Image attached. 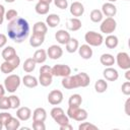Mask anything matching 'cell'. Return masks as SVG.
I'll list each match as a JSON object with an SVG mask.
<instances>
[{
	"label": "cell",
	"mask_w": 130,
	"mask_h": 130,
	"mask_svg": "<svg viewBox=\"0 0 130 130\" xmlns=\"http://www.w3.org/2000/svg\"><path fill=\"white\" fill-rule=\"evenodd\" d=\"M94 89L99 93H103L108 89V82L106 79H98L94 83Z\"/></svg>",
	"instance_id": "1f68e13d"
},
{
	"label": "cell",
	"mask_w": 130,
	"mask_h": 130,
	"mask_svg": "<svg viewBox=\"0 0 130 130\" xmlns=\"http://www.w3.org/2000/svg\"><path fill=\"white\" fill-rule=\"evenodd\" d=\"M3 127H4V126H3V124L0 122V130H2V128H3Z\"/></svg>",
	"instance_id": "680465c9"
},
{
	"label": "cell",
	"mask_w": 130,
	"mask_h": 130,
	"mask_svg": "<svg viewBox=\"0 0 130 130\" xmlns=\"http://www.w3.org/2000/svg\"><path fill=\"white\" fill-rule=\"evenodd\" d=\"M121 90L125 95H129L130 94V81H125L122 86H121Z\"/></svg>",
	"instance_id": "ee69618b"
},
{
	"label": "cell",
	"mask_w": 130,
	"mask_h": 130,
	"mask_svg": "<svg viewBox=\"0 0 130 130\" xmlns=\"http://www.w3.org/2000/svg\"><path fill=\"white\" fill-rule=\"evenodd\" d=\"M7 35L14 43L20 44L24 42L29 35L28 21L22 17H16L13 20H10L7 24Z\"/></svg>",
	"instance_id": "6da1fadb"
},
{
	"label": "cell",
	"mask_w": 130,
	"mask_h": 130,
	"mask_svg": "<svg viewBox=\"0 0 130 130\" xmlns=\"http://www.w3.org/2000/svg\"><path fill=\"white\" fill-rule=\"evenodd\" d=\"M81 103H82V98L78 93H74V94L70 95V98L68 100L69 107H79L81 105Z\"/></svg>",
	"instance_id": "836d02e7"
},
{
	"label": "cell",
	"mask_w": 130,
	"mask_h": 130,
	"mask_svg": "<svg viewBox=\"0 0 130 130\" xmlns=\"http://www.w3.org/2000/svg\"><path fill=\"white\" fill-rule=\"evenodd\" d=\"M100 62L102 65H104L106 67H111L112 65L115 64V57L112 54L106 53L100 57Z\"/></svg>",
	"instance_id": "484cf974"
},
{
	"label": "cell",
	"mask_w": 130,
	"mask_h": 130,
	"mask_svg": "<svg viewBox=\"0 0 130 130\" xmlns=\"http://www.w3.org/2000/svg\"><path fill=\"white\" fill-rule=\"evenodd\" d=\"M21 83V79L17 74H10L4 79V87L8 92H15Z\"/></svg>",
	"instance_id": "3957f363"
},
{
	"label": "cell",
	"mask_w": 130,
	"mask_h": 130,
	"mask_svg": "<svg viewBox=\"0 0 130 130\" xmlns=\"http://www.w3.org/2000/svg\"><path fill=\"white\" fill-rule=\"evenodd\" d=\"M125 77L128 81H130V69H126V72H125Z\"/></svg>",
	"instance_id": "f5cc1de1"
},
{
	"label": "cell",
	"mask_w": 130,
	"mask_h": 130,
	"mask_svg": "<svg viewBox=\"0 0 130 130\" xmlns=\"http://www.w3.org/2000/svg\"><path fill=\"white\" fill-rule=\"evenodd\" d=\"M44 41H45V36L39 34H32L31 37L29 38V45L34 48H38L41 45H43Z\"/></svg>",
	"instance_id": "cb8c5ba5"
},
{
	"label": "cell",
	"mask_w": 130,
	"mask_h": 130,
	"mask_svg": "<svg viewBox=\"0 0 130 130\" xmlns=\"http://www.w3.org/2000/svg\"><path fill=\"white\" fill-rule=\"evenodd\" d=\"M17 54H16V51L13 47L11 46H7L5 47L3 50H2V53H1V56L2 58L4 59V61H8V60H11L13 57H15Z\"/></svg>",
	"instance_id": "d4e9b609"
},
{
	"label": "cell",
	"mask_w": 130,
	"mask_h": 130,
	"mask_svg": "<svg viewBox=\"0 0 130 130\" xmlns=\"http://www.w3.org/2000/svg\"><path fill=\"white\" fill-rule=\"evenodd\" d=\"M84 40L87 45L90 47H99L104 43V37L102 34H99L93 30H89L85 34Z\"/></svg>",
	"instance_id": "5b68a950"
},
{
	"label": "cell",
	"mask_w": 130,
	"mask_h": 130,
	"mask_svg": "<svg viewBox=\"0 0 130 130\" xmlns=\"http://www.w3.org/2000/svg\"><path fill=\"white\" fill-rule=\"evenodd\" d=\"M117 0H108V2H112V3H114V2H116Z\"/></svg>",
	"instance_id": "91938a15"
},
{
	"label": "cell",
	"mask_w": 130,
	"mask_h": 130,
	"mask_svg": "<svg viewBox=\"0 0 130 130\" xmlns=\"http://www.w3.org/2000/svg\"><path fill=\"white\" fill-rule=\"evenodd\" d=\"M28 129H29V128H27V127H22V128H21V130H28Z\"/></svg>",
	"instance_id": "6f0895ef"
},
{
	"label": "cell",
	"mask_w": 130,
	"mask_h": 130,
	"mask_svg": "<svg viewBox=\"0 0 130 130\" xmlns=\"http://www.w3.org/2000/svg\"><path fill=\"white\" fill-rule=\"evenodd\" d=\"M78 129L79 130H88V129H94L96 130L98 129V126L91 124V123H88V122H83L81 123L79 126H78Z\"/></svg>",
	"instance_id": "b9f144b4"
},
{
	"label": "cell",
	"mask_w": 130,
	"mask_h": 130,
	"mask_svg": "<svg viewBox=\"0 0 130 130\" xmlns=\"http://www.w3.org/2000/svg\"><path fill=\"white\" fill-rule=\"evenodd\" d=\"M103 75H104V78L108 81H116L119 78L118 71L115 68H113L112 66L111 67H106L105 70L103 71Z\"/></svg>",
	"instance_id": "5bb4252c"
},
{
	"label": "cell",
	"mask_w": 130,
	"mask_h": 130,
	"mask_svg": "<svg viewBox=\"0 0 130 130\" xmlns=\"http://www.w3.org/2000/svg\"><path fill=\"white\" fill-rule=\"evenodd\" d=\"M52 74L53 76H61L65 77L71 74V68L68 65L64 64H56L52 67Z\"/></svg>",
	"instance_id": "ba28073f"
},
{
	"label": "cell",
	"mask_w": 130,
	"mask_h": 130,
	"mask_svg": "<svg viewBox=\"0 0 130 130\" xmlns=\"http://www.w3.org/2000/svg\"><path fill=\"white\" fill-rule=\"evenodd\" d=\"M66 46V51L68 53H74L78 50V47H79V43L76 39L74 38H70V40L68 41V43L65 45Z\"/></svg>",
	"instance_id": "4dcf8cb0"
},
{
	"label": "cell",
	"mask_w": 130,
	"mask_h": 130,
	"mask_svg": "<svg viewBox=\"0 0 130 130\" xmlns=\"http://www.w3.org/2000/svg\"><path fill=\"white\" fill-rule=\"evenodd\" d=\"M81 20L78 18V17H72V18H69L66 22V27L70 30V31H76L78 29L81 28Z\"/></svg>",
	"instance_id": "ac0fdd59"
},
{
	"label": "cell",
	"mask_w": 130,
	"mask_h": 130,
	"mask_svg": "<svg viewBox=\"0 0 130 130\" xmlns=\"http://www.w3.org/2000/svg\"><path fill=\"white\" fill-rule=\"evenodd\" d=\"M11 117V114H9V113H7V112H2V113H0V122L3 124V126H4V124L8 121V119Z\"/></svg>",
	"instance_id": "bcb514c9"
},
{
	"label": "cell",
	"mask_w": 130,
	"mask_h": 130,
	"mask_svg": "<svg viewBox=\"0 0 130 130\" xmlns=\"http://www.w3.org/2000/svg\"><path fill=\"white\" fill-rule=\"evenodd\" d=\"M26 1H34V0H26Z\"/></svg>",
	"instance_id": "94428289"
},
{
	"label": "cell",
	"mask_w": 130,
	"mask_h": 130,
	"mask_svg": "<svg viewBox=\"0 0 130 130\" xmlns=\"http://www.w3.org/2000/svg\"><path fill=\"white\" fill-rule=\"evenodd\" d=\"M117 27V22L114 19V17H107L106 19L102 20V23L100 25V29L102 32L106 35H111L115 31Z\"/></svg>",
	"instance_id": "8992f818"
},
{
	"label": "cell",
	"mask_w": 130,
	"mask_h": 130,
	"mask_svg": "<svg viewBox=\"0 0 130 130\" xmlns=\"http://www.w3.org/2000/svg\"><path fill=\"white\" fill-rule=\"evenodd\" d=\"M60 16L58 14H55V13H52V14H49L46 18V24L49 26V27H56L57 25L60 24Z\"/></svg>",
	"instance_id": "603a6c76"
},
{
	"label": "cell",
	"mask_w": 130,
	"mask_h": 130,
	"mask_svg": "<svg viewBox=\"0 0 130 130\" xmlns=\"http://www.w3.org/2000/svg\"><path fill=\"white\" fill-rule=\"evenodd\" d=\"M105 44H106V47L109 48V49H115L118 44H119V40H118V37L115 36V35H109L106 40H104Z\"/></svg>",
	"instance_id": "f1b7e54d"
},
{
	"label": "cell",
	"mask_w": 130,
	"mask_h": 130,
	"mask_svg": "<svg viewBox=\"0 0 130 130\" xmlns=\"http://www.w3.org/2000/svg\"><path fill=\"white\" fill-rule=\"evenodd\" d=\"M5 12H6V11H5L4 6L0 4V16H4V15H5Z\"/></svg>",
	"instance_id": "816d5d0a"
},
{
	"label": "cell",
	"mask_w": 130,
	"mask_h": 130,
	"mask_svg": "<svg viewBox=\"0 0 130 130\" xmlns=\"http://www.w3.org/2000/svg\"><path fill=\"white\" fill-rule=\"evenodd\" d=\"M47 57H48L47 56V52L45 50H43V49H39L34 53L32 59L36 61L37 64H42L47 60Z\"/></svg>",
	"instance_id": "4316f807"
},
{
	"label": "cell",
	"mask_w": 130,
	"mask_h": 130,
	"mask_svg": "<svg viewBox=\"0 0 130 130\" xmlns=\"http://www.w3.org/2000/svg\"><path fill=\"white\" fill-rule=\"evenodd\" d=\"M103 17H104V14H103L102 10H100V9H93V10H91V12L89 14L90 20L95 23L101 22L103 20Z\"/></svg>",
	"instance_id": "e575fe53"
},
{
	"label": "cell",
	"mask_w": 130,
	"mask_h": 130,
	"mask_svg": "<svg viewBox=\"0 0 130 130\" xmlns=\"http://www.w3.org/2000/svg\"><path fill=\"white\" fill-rule=\"evenodd\" d=\"M61 84L66 89H74V88L79 87V83H78V80L76 78V75H73V76L68 75V76L63 77Z\"/></svg>",
	"instance_id": "9c48e42d"
},
{
	"label": "cell",
	"mask_w": 130,
	"mask_h": 130,
	"mask_svg": "<svg viewBox=\"0 0 130 130\" xmlns=\"http://www.w3.org/2000/svg\"><path fill=\"white\" fill-rule=\"evenodd\" d=\"M17 15H18V12L15 10V9H9L8 11H6L5 12V18L7 19V20H13L14 18H16L17 17Z\"/></svg>",
	"instance_id": "ab89813d"
},
{
	"label": "cell",
	"mask_w": 130,
	"mask_h": 130,
	"mask_svg": "<svg viewBox=\"0 0 130 130\" xmlns=\"http://www.w3.org/2000/svg\"><path fill=\"white\" fill-rule=\"evenodd\" d=\"M3 20H4V16H0V25L3 23Z\"/></svg>",
	"instance_id": "11a10c76"
},
{
	"label": "cell",
	"mask_w": 130,
	"mask_h": 130,
	"mask_svg": "<svg viewBox=\"0 0 130 130\" xmlns=\"http://www.w3.org/2000/svg\"><path fill=\"white\" fill-rule=\"evenodd\" d=\"M22 83L24 84V86L28 87V88H34V87H37L38 84H39V80L37 79V77L32 76V75H29V74H26L22 77Z\"/></svg>",
	"instance_id": "d6986e66"
},
{
	"label": "cell",
	"mask_w": 130,
	"mask_h": 130,
	"mask_svg": "<svg viewBox=\"0 0 130 130\" xmlns=\"http://www.w3.org/2000/svg\"><path fill=\"white\" fill-rule=\"evenodd\" d=\"M102 12L108 17H113L117 13V7L112 2H106L102 6Z\"/></svg>",
	"instance_id": "4fadbf2b"
},
{
	"label": "cell",
	"mask_w": 130,
	"mask_h": 130,
	"mask_svg": "<svg viewBox=\"0 0 130 130\" xmlns=\"http://www.w3.org/2000/svg\"><path fill=\"white\" fill-rule=\"evenodd\" d=\"M63 55V50L60 46H57V45H52L49 47V49L47 50V56L50 58V59H53V60H57L59 58H61Z\"/></svg>",
	"instance_id": "8fae6325"
},
{
	"label": "cell",
	"mask_w": 130,
	"mask_h": 130,
	"mask_svg": "<svg viewBox=\"0 0 130 130\" xmlns=\"http://www.w3.org/2000/svg\"><path fill=\"white\" fill-rule=\"evenodd\" d=\"M4 127L6 130H17L20 128V120L18 118H14L11 116L8 119V121L4 124Z\"/></svg>",
	"instance_id": "ffe728a7"
},
{
	"label": "cell",
	"mask_w": 130,
	"mask_h": 130,
	"mask_svg": "<svg viewBox=\"0 0 130 130\" xmlns=\"http://www.w3.org/2000/svg\"><path fill=\"white\" fill-rule=\"evenodd\" d=\"M50 114H51V117H52L53 119H55L56 117H58V116H60V115H62V114H65V112H64V110H63L62 108H60V107H55V108H53V109L51 110Z\"/></svg>",
	"instance_id": "60d3db41"
},
{
	"label": "cell",
	"mask_w": 130,
	"mask_h": 130,
	"mask_svg": "<svg viewBox=\"0 0 130 130\" xmlns=\"http://www.w3.org/2000/svg\"><path fill=\"white\" fill-rule=\"evenodd\" d=\"M70 13L74 17H79L84 13V6L82 3L75 1L70 5Z\"/></svg>",
	"instance_id": "7c38bea8"
},
{
	"label": "cell",
	"mask_w": 130,
	"mask_h": 130,
	"mask_svg": "<svg viewBox=\"0 0 130 130\" xmlns=\"http://www.w3.org/2000/svg\"><path fill=\"white\" fill-rule=\"evenodd\" d=\"M5 91H6V89H5V87H4V85H2V84H0V96H2V95H4V94H5Z\"/></svg>",
	"instance_id": "f907efd6"
},
{
	"label": "cell",
	"mask_w": 130,
	"mask_h": 130,
	"mask_svg": "<svg viewBox=\"0 0 130 130\" xmlns=\"http://www.w3.org/2000/svg\"><path fill=\"white\" fill-rule=\"evenodd\" d=\"M35 10L38 14L40 15H45L49 12L50 10V4H46V3H43V2H38L35 6Z\"/></svg>",
	"instance_id": "f546056e"
},
{
	"label": "cell",
	"mask_w": 130,
	"mask_h": 130,
	"mask_svg": "<svg viewBox=\"0 0 130 130\" xmlns=\"http://www.w3.org/2000/svg\"><path fill=\"white\" fill-rule=\"evenodd\" d=\"M76 75V78L78 80V83H79V87H86L87 85H89L90 83V78L88 76L87 73L85 72H80L78 74H75Z\"/></svg>",
	"instance_id": "83f0119b"
},
{
	"label": "cell",
	"mask_w": 130,
	"mask_h": 130,
	"mask_svg": "<svg viewBox=\"0 0 130 130\" xmlns=\"http://www.w3.org/2000/svg\"><path fill=\"white\" fill-rule=\"evenodd\" d=\"M39 83L42 86H49L53 82V74H52V67L49 65H43L40 68V76H39Z\"/></svg>",
	"instance_id": "7a4b0ae2"
},
{
	"label": "cell",
	"mask_w": 130,
	"mask_h": 130,
	"mask_svg": "<svg viewBox=\"0 0 130 130\" xmlns=\"http://www.w3.org/2000/svg\"><path fill=\"white\" fill-rule=\"evenodd\" d=\"M60 127V130H72V126L70 125V123L68 124H65V125H62V126H59Z\"/></svg>",
	"instance_id": "681fc988"
},
{
	"label": "cell",
	"mask_w": 130,
	"mask_h": 130,
	"mask_svg": "<svg viewBox=\"0 0 130 130\" xmlns=\"http://www.w3.org/2000/svg\"><path fill=\"white\" fill-rule=\"evenodd\" d=\"M5 2H7V3H13L15 0H4Z\"/></svg>",
	"instance_id": "9f6ffc18"
},
{
	"label": "cell",
	"mask_w": 130,
	"mask_h": 130,
	"mask_svg": "<svg viewBox=\"0 0 130 130\" xmlns=\"http://www.w3.org/2000/svg\"><path fill=\"white\" fill-rule=\"evenodd\" d=\"M63 101V93L59 89H53L48 94V102L53 106H58Z\"/></svg>",
	"instance_id": "30bf717a"
},
{
	"label": "cell",
	"mask_w": 130,
	"mask_h": 130,
	"mask_svg": "<svg viewBox=\"0 0 130 130\" xmlns=\"http://www.w3.org/2000/svg\"><path fill=\"white\" fill-rule=\"evenodd\" d=\"M125 114L127 116H130V99H127L126 102H125Z\"/></svg>",
	"instance_id": "c3c4849f"
},
{
	"label": "cell",
	"mask_w": 130,
	"mask_h": 130,
	"mask_svg": "<svg viewBox=\"0 0 130 130\" xmlns=\"http://www.w3.org/2000/svg\"><path fill=\"white\" fill-rule=\"evenodd\" d=\"M67 116L69 119H73L78 122H83L84 120L87 119L88 114H87L86 110L80 109L79 107H68Z\"/></svg>",
	"instance_id": "277c9868"
},
{
	"label": "cell",
	"mask_w": 130,
	"mask_h": 130,
	"mask_svg": "<svg viewBox=\"0 0 130 130\" xmlns=\"http://www.w3.org/2000/svg\"><path fill=\"white\" fill-rule=\"evenodd\" d=\"M115 62L121 69H130V57L126 52H119L116 56Z\"/></svg>",
	"instance_id": "52a82bcc"
},
{
	"label": "cell",
	"mask_w": 130,
	"mask_h": 130,
	"mask_svg": "<svg viewBox=\"0 0 130 130\" xmlns=\"http://www.w3.org/2000/svg\"><path fill=\"white\" fill-rule=\"evenodd\" d=\"M126 1H128V0H126Z\"/></svg>",
	"instance_id": "6125c7cd"
},
{
	"label": "cell",
	"mask_w": 130,
	"mask_h": 130,
	"mask_svg": "<svg viewBox=\"0 0 130 130\" xmlns=\"http://www.w3.org/2000/svg\"><path fill=\"white\" fill-rule=\"evenodd\" d=\"M70 38H71L70 37V34L67 30H65V29H59L55 34L56 41L59 44H61V45H66L68 43V41L70 40Z\"/></svg>",
	"instance_id": "9a60e30c"
},
{
	"label": "cell",
	"mask_w": 130,
	"mask_h": 130,
	"mask_svg": "<svg viewBox=\"0 0 130 130\" xmlns=\"http://www.w3.org/2000/svg\"><path fill=\"white\" fill-rule=\"evenodd\" d=\"M16 117L20 121H27L31 117V110L28 107H19L16 111Z\"/></svg>",
	"instance_id": "e0dca14e"
},
{
	"label": "cell",
	"mask_w": 130,
	"mask_h": 130,
	"mask_svg": "<svg viewBox=\"0 0 130 130\" xmlns=\"http://www.w3.org/2000/svg\"><path fill=\"white\" fill-rule=\"evenodd\" d=\"M7 43V37L4 34H0V49L3 48Z\"/></svg>",
	"instance_id": "7dc6e473"
},
{
	"label": "cell",
	"mask_w": 130,
	"mask_h": 130,
	"mask_svg": "<svg viewBox=\"0 0 130 130\" xmlns=\"http://www.w3.org/2000/svg\"><path fill=\"white\" fill-rule=\"evenodd\" d=\"M78 53H79V56L84 60L90 59L93 54L91 47L87 44H84V45H81L80 47H78Z\"/></svg>",
	"instance_id": "2e32d148"
},
{
	"label": "cell",
	"mask_w": 130,
	"mask_h": 130,
	"mask_svg": "<svg viewBox=\"0 0 130 130\" xmlns=\"http://www.w3.org/2000/svg\"><path fill=\"white\" fill-rule=\"evenodd\" d=\"M47 31H48V25L43 21H37L32 26V34L46 36Z\"/></svg>",
	"instance_id": "44dd1931"
},
{
	"label": "cell",
	"mask_w": 130,
	"mask_h": 130,
	"mask_svg": "<svg viewBox=\"0 0 130 130\" xmlns=\"http://www.w3.org/2000/svg\"><path fill=\"white\" fill-rule=\"evenodd\" d=\"M9 98V102H10V109H13V110H16L20 107V100L17 95L15 94H11Z\"/></svg>",
	"instance_id": "8d00e7d4"
},
{
	"label": "cell",
	"mask_w": 130,
	"mask_h": 130,
	"mask_svg": "<svg viewBox=\"0 0 130 130\" xmlns=\"http://www.w3.org/2000/svg\"><path fill=\"white\" fill-rule=\"evenodd\" d=\"M14 69H16V68L14 67V65H13L10 61H4V62L1 64V66H0V70H1V72L4 73V74L11 73Z\"/></svg>",
	"instance_id": "d590c367"
},
{
	"label": "cell",
	"mask_w": 130,
	"mask_h": 130,
	"mask_svg": "<svg viewBox=\"0 0 130 130\" xmlns=\"http://www.w3.org/2000/svg\"><path fill=\"white\" fill-rule=\"evenodd\" d=\"M8 109H10L9 98L5 95L0 96V110H8Z\"/></svg>",
	"instance_id": "74e56055"
},
{
	"label": "cell",
	"mask_w": 130,
	"mask_h": 130,
	"mask_svg": "<svg viewBox=\"0 0 130 130\" xmlns=\"http://www.w3.org/2000/svg\"><path fill=\"white\" fill-rule=\"evenodd\" d=\"M56 7L60 9H66L68 7V1L67 0H53Z\"/></svg>",
	"instance_id": "7bdbcfd3"
},
{
	"label": "cell",
	"mask_w": 130,
	"mask_h": 130,
	"mask_svg": "<svg viewBox=\"0 0 130 130\" xmlns=\"http://www.w3.org/2000/svg\"><path fill=\"white\" fill-rule=\"evenodd\" d=\"M53 0H40V2H43V3H46V4H50Z\"/></svg>",
	"instance_id": "db71d44e"
},
{
	"label": "cell",
	"mask_w": 130,
	"mask_h": 130,
	"mask_svg": "<svg viewBox=\"0 0 130 130\" xmlns=\"http://www.w3.org/2000/svg\"><path fill=\"white\" fill-rule=\"evenodd\" d=\"M32 128L35 130H45L46 129V125L44 122H40V121H32Z\"/></svg>",
	"instance_id": "f6af8a7d"
},
{
	"label": "cell",
	"mask_w": 130,
	"mask_h": 130,
	"mask_svg": "<svg viewBox=\"0 0 130 130\" xmlns=\"http://www.w3.org/2000/svg\"><path fill=\"white\" fill-rule=\"evenodd\" d=\"M54 121H55L59 126H62V125H65V124H68V123H69V118H68L67 115L62 114V115L56 117V118L54 119Z\"/></svg>",
	"instance_id": "f35d334b"
},
{
	"label": "cell",
	"mask_w": 130,
	"mask_h": 130,
	"mask_svg": "<svg viewBox=\"0 0 130 130\" xmlns=\"http://www.w3.org/2000/svg\"><path fill=\"white\" fill-rule=\"evenodd\" d=\"M36 65H37V63H36V61H35L32 58H27V59L23 62L22 68H23V70H24L25 72L30 73V72H32V71L35 70Z\"/></svg>",
	"instance_id": "d6a6232c"
},
{
	"label": "cell",
	"mask_w": 130,
	"mask_h": 130,
	"mask_svg": "<svg viewBox=\"0 0 130 130\" xmlns=\"http://www.w3.org/2000/svg\"><path fill=\"white\" fill-rule=\"evenodd\" d=\"M47 119V112L44 108H37L32 113V121L45 122Z\"/></svg>",
	"instance_id": "7402d4cb"
}]
</instances>
